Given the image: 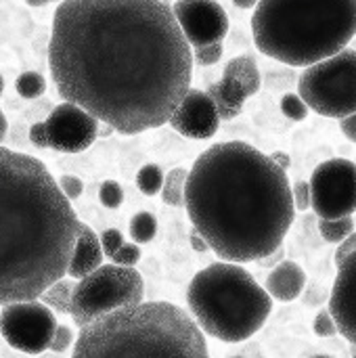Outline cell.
Wrapping results in <instances>:
<instances>
[{"label": "cell", "mask_w": 356, "mask_h": 358, "mask_svg": "<svg viewBox=\"0 0 356 358\" xmlns=\"http://www.w3.org/2000/svg\"><path fill=\"white\" fill-rule=\"evenodd\" d=\"M48 67L59 94L120 134L168 124L193 76L170 0H63Z\"/></svg>", "instance_id": "1"}, {"label": "cell", "mask_w": 356, "mask_h": 358, "mask_svg": "<svg viewBox=\"0 0 356 358\" xmlns=\"http://www.w3.org/2000/svg\"><path fill=\"white\" fill-rule=\"evenodd\" d=\"M185 208L210 250L239 264L283 245L296 212L287 170L241 141L216 143L195 159Z\"/></svg>", "instance_id": "2"}, {"label": "cell", "mask_w": 356, "mask_h": 358, "mask_svg": "<svg viewBox=\"0 0 356 358\" xmlns=\"http://www.w3.org/2000/svg\"><path fill=\"white\" fill-rule=\"evenodd\" d=\"M80 220L48 168L0 147V306L38 300L67 275Z\"/></svg>", "instance_id": "3"}, {"label": "cell", "mask_w": 356, "mask_h": 358, "mask_svg": "<svg viewBox=\"0 0 356 358\" xmlns=\"http://www.w3.org/2000/svg\"><path fill=\"white\" fill-rule=\"evenodd\" d=\"M256 48L292 67H308L356 36V0H258L252 15Z\"/></svg>", "instance_id": "4"}, {"label": "cell", "mask_w": 356, "mask_h": 358, "mask_svg": "<svg viewBox=\"0 0 356 358\" xmlns=\"http://www.w3.org/2000/svg\"><path fill=\"white\" fill-rule=\"evenodd\" d=\"M208 357L204 331L170 302H138L84 325L73 357Z\"/></svg>", "instance_id": "5"}, {"label": "cell", "mask_w": 356, "mask_h": 358, "mask_svg": "<svg viewBox=\"0 0 356 358\" xmlns=\"http://www.w3.org/2000/svg\"><path fill=\"white\" fill-rule=\"evenodd\" d=\"M187 304L204 334L239 344L262 329L273 298L239 262H214L199 271L187 289Z\"/></svg>", "instance_id": "6"}, {"label": "cell", "mask_w": 356, "mask_h": 358, "mask_svg": "<svg viewBox=\"0 0 356 358\" xmlns=\"http://www.w3.org/2000/svg\"><path fill=\"white\" fill-rule=\"evenodd\" d=\"M143 298L145 283L134 266L101 264L73 287L69 315L76 325L84 327L107 313L143 302Z\"/></svg>", "instance_id": "7"}, {"label": "cell", "mask_w": 356, "mask_h": 358, "mask_svg": "<svg viewBox=\"0 0 356 358\" xmlns=\"http://www.w3.org/2000/svg\"><path fill=\"white\" fill-rule=\"evenodd\" d=\"M298 94L308 109L323 117H344L356 111V50L340 52L313 63L298 80Z\"/></svg>", "instance_id": "8"}, {"label": "cell", "mask_w": 356, "mask_h": 358, "mask_svg": "<svg viewBox=\"0 0 356 358\" xmlns=\"http://www.w3.org/2000/svg\"><path fill=\"white\" fill-rule=\"evenodd\" d=\"M57 331L52 310L38 300L4 304L0 313V334L4 342L25 355H42L50 348Z\"/></svg>", "instance_id": "9"}, {"label": "cell", "mask_w": 356, "mask_h": 358, "mask_svg": "<svg viewBox=\"0 0 356 358\" xmlns=\"http://www.w3.org/2000/svg\"><path fill=\"white\" fill-rule=\"evenodd\" d=\"M311 208L319 218H344L356 214V164L329 159L315 168L311 180Z\"/></svg>", "instance_id": "10"}, {"label": "cell", "mask_w": 356, "mask_h": 358, "mask_svg": "<svg viewBox=\"0 0 356 358\" xmlns=\"http://www.w3.org/2000/svg\"><path fill=\"white\" fill-rule=\"evenodd\" d=\"M44 128L48 147L63 153H82L99 138V120L71 101L57 105Z\"/></svg>", "instance_id": "11"}, {"label": "cell", "mask_w": 356, "mask_h": 358, "mask_svg": "<svg viewBox=\"0 0 356 358\" xmlns=\"http://www.w3.org/2000/svg\"><path fill=\"white\" fill-rule=\"evenodd\" d=\"M260 90V71L252 57L241 55L227 63L222 80L210 86V96L216 103L220 120H233L243 111L245 99Z\"/></svg>", "instance_id": "12"}, {"label": "cell", "mask_w": 356, "mask_h": 358, "mask_svg": "<svg viewBox=\"0 0 356 358\" xmlns=\"http://www.w3.org/2000/svg\"><path fill=\"white\" fill-rule=\"evenodd\" d=\"M172 10L191 48L222 42L229 34V17L216 0H176Z\"/></svg>", "instance_id": "13"}, {"label": "cell", "mask_w": 356, "mask_h": 358, "mask_svg": "<svg viewBox=\"0 0 356 358\" xmlns=\"http://www.w3.org/2000/svg\"><path fill=\"white\" fill-rule=\"evenodd\" d=\"M220 115L214 99L197 88H189L178 107L172 111L168 124L187 138H212L220 128Z\"/></svg>", "instance_id": "14"}, {"label": "cell", "mask_w": 356, "mask_h": 358, "mask_svg": "<svg viewBox=\"0 0 356 358\" xmlns=\"http://www.w3.org/2000/svg\"><path fill=\"white\" fill-rule=\"evenodd\" d=\"M338 266V277L329 298V313L338 325V334L356 344V250Z\"/></svg>", "instance_id": "15"}, {"label": "cell", "mask_w": 356, "mask_h": 358, "mask_svg": "<svg viewBox=\"0 0 356 358\" xmlns=\"http://www.w3.org/2000/svg\"><path fill=\"white\" fill-rule=\"evenodd\" d=\"M103 248H101V239L94 235V231L80 222V231H78V239H76V248L71 254V260L67 264V277L71 279H82L86 275H90L94 268H99L103 264Z\"/></svg>", "instance_id": "16"}, {"label": "cell", "mask_w": 356, "mask_h": 358, "mask_svg": "<svg viewBox=\"0 0 356 358\" xmlns=\"http://www.w3.org/2000/svg\"><path fill=\"white\" fill-rule=\"evenodd\" d=\"M306 285V273L300 264L283 260L273 266L271 275L266 277L264 289L273 300L279 302H294Z\"/></svg>", "instance_id": "17"}, {"label": "cell", "mask_w": 356, "mask_h": 358, "mask_svg": "<svg viewBox=\"0 0 356 358\" xmlns=\"http://www.w3.org/2000/svg\"><path fill=\"white\" fill-rule=\"evenodd\" d=\"M187 176L189 170L185 168H174L172 172H168L164 176V185H162V199L166 206H180L185 203V187H187Z\"/></svg>", "instance_id": "18"}, {"label": "cell", "mask_w": 356, "mask_h": 358, "mask_svg": "<svg viewBox=\"0 0 356 358\" xmlns=\"http://www.w3.org/2000/svg\"><path fill=\"white\" fill-rule=\"evenodd\" d=\"M71 296H73V287H71L67 281L59 279V281H55L52 285H48V287L42 292L40 300H42L48 308H55V310H59V313L69 315Z\"/></svg>", "instance_id": "19"}, {"label": "cell", "mask_w": 356, "mask_h": 358, "mask_svg": "<svg viewBox=\"0 0 356 358\" xmlns=\"http://www.w3.org/2000/svg\"><path fill=\"white\" fill-rule=\"evenodd\" d=\"M355 231L356 224L353 216H344V218H321L319 220V233L329 243H342Z\"/></svg>", "instance_id": "20"}, {"label": "cell", "mask_w": 356, "mask_h": 358, "mask_svg": "<svg viewBox=\"0 0 356 358\" xmlns=\"http://www.w3.org/2000/svg\"><path fill=\"white\" fill-rule=\"evenodd\" d=\"M157 235V220L151 212H138L132 216L130 220V237L132 241L141 243H149L153 241Z\"/></svg>", "instance_id": "21"}, {"label": "cell", "mask_w": 356, "mask_h": 358, "mask_svg": "<svg viewBox=\"0 0 356 358\" xmlns=\"http://www.w3.org/2000/svg\"><path fill=\"white\" fill-rule=\"evenodd\" d=\"M164 176H166V174L162 172L159 166L147 164V166H143V168L138 170V174H136V187H138V191H141L143 195L153 197V195H157V193L162 191Z\"/></svg>", "instance_id": "22"}, {"label": "cell", "mask_w": 356, "mask_h": 358, "mask_svg": "<svg viewBox=\"0 0 356 358\" xmlns=\"http://www.w3.org/2000/svg\"><path fill=\"white\" fill-rule=\"evenodd\" d=\"M15 88H17L19 96H23V99H36V96H40L46 90V82H44V78L40 73L25 71V73H21L15 80Z\"/></svg>", "instance_id": "23"}, {"label": "cell", "mask_w": 356, "mask_h": 358, "mask_svg": "<svg viewBox=\"0 0 356 358\" xmlns=\"http://www.w3.org/2000/svg\"><path fill=\"white\" fill-rule=\"evenodd\" d=\"M281 111H283L285 117H290V120H294V122H302V120H306V115H308V105L304 103V99H302L300 94L287 92V94H283V99H281Z\"/></svg>", "instance_id": "24"}, {"label": "cell", "mask_w": 356, "mask_h": 358, "mask_svg": "<svg viewBox=\"0 0 356 358\" xmlns=\"http://www.w3.org/2000/svg\"><path fill=\"white\" fill-rule=\"evenodd\" d=\"M99 199H101V203H103L105 208H111V210L120 208L122 201H124V191H122L120 182H115V180H105V182L101 185Z\"/></svg>", "instance_id": "25"}, {"label": "cell", "mask_w": 356, "mask_h": 358, "mask_svg": "<svg viewBox=\"0 0 356 358\" xmlns=\"http://www.w3.org/2000/svg\"><path fill=\"white\" fill-rule=\"evenodd\" d=\"M222 59V42H212V44H204V46H197L195 48V55H193V61L197 65H216L218 61Z\"/></svg>", "instance_id": "26"}, {"label": "cell", "mask_w": 356, "mask_h": 358, "mask_svg": "<svg viewBox=\"0 0 356 358\" xmlns=\"http://www.w3.org/2000/svg\"><path fill=\"white\" fill-rule=\"evenodd\" d=\"M141 260V248L138 243H122V248L113 254L111 262L120 264V266H136Z\"/></svg>", "instance_id": "27"}, {"label": "cell", "mask_w": 356, "mask_h": 358, "mask_svg": "<svg viewBox=\"0 0 356 358\" xmlns=\"http://www.w3.org/2000/svg\"><path fill=\"white\" fill-rule=\"evenodd\" d=\"M101 239V248H103V254L107 256V258H113V254L122 248V243H124V235H122V231H118V229H107V231H103V235L99 237Z\"/></svg>", "instance_id": "28"}, {"label": "cell", "mask_w": 356, "mask_h": 358, "mask_svg": "<svg viewBox=\"0 0 356 358\" xmlns=\"http://www.w3.org/2000/svg\"><path fill=\"white\" fill-rule=\"evenodd\" d=\"M313 329H315V334L319 338H332V336L338 334V325H336V321H334V317H332L329 310H321L317 315V319L313 323Z\"/></svg>", "instance_id": "29"}, {"label": "cell", "mask_w": 356, "mask_h": 358, "mask_svg": "<svg viewBox=\"0 0 356 358\" xmlns=\"http://www.w3.org/2000/svg\"><path fill=\"white\" fill-rule=\"evenodd\" d=\"M292 195H294V206L298 212H306L311 208V185L306 180H298L292 187Z\"/></svg>", "instance_id": "30"}, {"label": "cell", "mask_w": 356, "mask_h": 358, "mask_svg": "<svg viewBox=\"0 0 356 358\" xmlns=\"http://www.w3.org/2000/svg\"><path fill=\"white\" fill-rule=\"evenodd\" d=\"M73 342L76 340H73L71 329L65 327V325H57V331L52 336V342H50V348L48 350H52V352H65L69 348V344H73Z\"/></svg>", "instance_id": "31"}, {"label": "cell", "mask_w": 356, "mask_h": 358, "mask_svg": "<svg viewBox=\"0 0 356 358\" xmlns=\"http://www.w3.org/2000/svg\"><path fill=\"white\" fill-rule=\"evenodd\" d=\"M59 185H61V191L65 193L67 199H78V197L82 195V191H84V182H82L78 176L65 174V176H61Z\"/></svg>", "instance_id": "32"}, {"label": "cell", "mask_w": 356, "mask_h": 358, "mask_svg": "<svg viewBox=\"0 0 356 358\" xmlns=\"http://www.w3.org/2000/svg\"><path fill=\"white\" fill-rule=\"evenodd\" d=\"M29 141H31L36 147H40V149L48 147V136H46L44 122H38V124H34V126L29 128Z\"/></svg>", "instance_id": "33"}, {"label": "cell", "mask_w": 356, "mask_h": 358, "mask_svg": "<svg viewBox=\"0 0 356 358\" xmlns=\"http://www.w3.org/2000/svg\"><path fill=\"white\" fill-rule=\"evenodd\" d=\"M340 130H342V134H344L348 141L356 143V111L355 113H350V115L340 117Z\"/></svg>", "instance_id": "34"}, {"label": "cell", "mask_w": 356, "mask_h": 358, "mask_svg": "<svg viewBox=\"0 0 356 358\" xmlns=\"http://www.w3.org/2000/svg\"><path fill=\"white\" fill-rule=\"evenodd\" d=\"M356 250V231L355 233H350L342 243H340V248H338V252H336V264L338 262H342L350 252H355Z\"/></svg>", "instance_id": "35"}, {"label": "cell", "mask_w": 356, "mask_h": 358, "mask_svg": "<svg viewBox=\"0 0 356 358\" xmlns=\"http://www.w3.org/2000/svg\"><path fill=\"white\" fill-rule=\"evenodd\" d=\"M189 241H191V248L195 250V252H208L210 250V245H208V241L193 229V233H191V237H189Z\"/></svg>", "instance_id": "36"}, {"label": "cell", "mask_w": 356, "mask_h": 358, "mask_svg": "<svg viewBox=\"0 0 356 358\" xmlns=\"http://www.w3.org/2000/svg\"><path fill=\"white\" fill-rule=\"evenodd\" d=\"M271 157H273V159H275V162H277V164L283 168V170H287V168L292 166V159H290V155H287V153H283V151H275Z\"/></svg>", "instance_id": "37"}, {"label": "cell", "mask_w": 356, "mask_h": 358, "mask_svg": "<svg viewBox=\"0 0 356 358\" xmlns=\"http://www.w3.org/2000/svg\"><path fill=\"white\" fill-rule=\"evenodd\" d=\"M233 2H235V6H239V8H252V6L258 4V0H233Z\"/></svg>", "instance_id": "38"}, {"label": "cell", "mask_w": 356, "mask_h": 358, "mask_svg": "<svg viewBox=\"0 0 356 358\" xmlns=\"http://www.w3.org/2000/svg\"><path fill=\"white\" fill-rule=\"evenodd\" d=\"M4 136H6V117H4V113L0 109V143L4 141Z\"/></svg>", "instance_id": "39"}, {"label": "cell", "mask_w": 356, "mask_h": 358, "mask_svg": "<svg viewBox=\"0 0 356 358\" xmlns=\"http://www.w3.org/2000/svg\"><path fill=\"white\" fill-rule=\"evenodd\" d=\"M29 6H42V4H46V2H63V0H25Z\"/></svg>", "instance_id": "40"}, {"label": "cell", "mask_w": 356, "mask_h": 358, "mask_svg": "<svg viewBox=\"0 0 356 358\" xmlns=\"http://www.w3.org/2000/svg\"><path fill=\"white\" fill-rule=\"evenodd\" d=\"M2 90H4V78L0 76V94H2Z\"/></svg>", "instance_id": "41"}, {"label": "cell", "mask_w": 356, "mask_h": 358, "mask_svg": "<svg viewBox=\"0 0 356 358\" xmlns=\"http://www.w3.org/2000/svg\"><path fill=\"white\" fill-rule=\"evenodd\" d=\"M353 346V357H356V344H350Z\"/></svg>", "instance_id": "42"}, {"label": "cell", "mask_w": 356, "mask_h": 358, "mask_svg": "<svg viewBox=\"0 0 356 358\" xmlns=\"http://www.w3.org/2000/svg\"><path fill=\"white\" fill-rule=\"evenodd\" d=\"M355 224H356V218H355Z\"/></svg>", "instance_id": "43"}]
</instances>
